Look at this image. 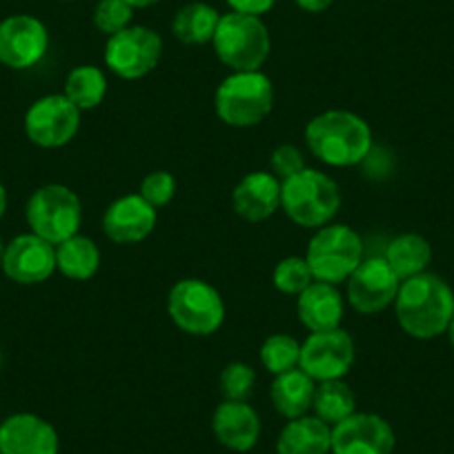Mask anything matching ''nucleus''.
Here are the masks:
<instances>
[{
	"label": "nucleus",
	"instance_id": "36",
	"mask_svg": "<svg viewBox=\"0 0 454 454\" xmlns=\"http://www.w3.org/2000/svg\"><path fill=\"white\" fill-rule=\"evenodd\" d=\"M128 5H132L134 10H145V7H152L156 5V3H160V0H125Z\"/></svg>",
	"mask_w": 454,
	"mask_h": 454
},
{
	"label": "nucleus",
	"instance_id": "29",
	"mask_svg": "<svg viewBox=\"0 0 454 454\" xmlns=\"http://www.w3.org/2000/svg\"><path fill=\"white\" fill-rule=\"evenodd\" d=\"M272 283L278 292L294 296L312 286L314 277L305 256H287V259L278 261L272 274Z\"/></svg>",
	"mask_w": 454,
	"mask_h": 454
},
{
	"label": "nucleus",
	"instance_id": "18",
	"mask_svg": "<svg viewBox=\"0 0 454 454\" xmlns=\"http://www.w3.org/2000/svg\"><path fill=\"white\" fill-rule=\"evenodd\" d=\"M214 436L232 452H250L261 436V419L247 401H225L214 410Z\"/></svg>",
	"mask_w": 454,
	"mask_h": 454
},
{
	"label": "nucleus",
	"instance_id": "17",
	"mask_svg": "<svg viewBox=\"0 0 454 454\" xmlns=\"http://www.w3.org/2000/svg\"><path fill=\"white\" fill-rule=\"evenodd\" d=\"M56 427L36 414H12L0 423V454H59Z\"/></svg>",
	"mask_w": 454,
	"mask_h": 454
},
{
	"label": "nucleus",
	"instance_id": "34",
	"mask_svg": "<svg viewBox=\"0 0 454 454\" xmlns=\"http://www.w3.org/2000/svg\"><path fill=\"white\" fill-rule=\"evenodd\" d=\"M277 3L278 0H227V5L232 7V12L256 16V19H261L263 14L272 12V7L277 5Z\"/></svg>",
	"mask_w": 454,
	"mask_h": 454
},
{
	"label": "nucleus",
	"instance_id": "28",
	"mask_svg": "<svg viewBox=\"0 0 454 454\" xmlns=\"http://www.w3.org/2000/svg\"><path fill=\"white\" fill-rule=\"evenodd\" d=\"M301 343L290 334H272L261 346V364L270 374H283L299 368Z\"/></svg>",
	"mask_w": 454,
	"mask_h": 454
},
{
	"label": "nucleus",
	"instance_id": "8",
	"mask_svg": "<svg viewBox=\"0 0 454 454\" xmlns=\"http://www.w3.org/2000/svg\"><path fill=\"white\" fill-rule=\"evenodd\" d=\"M168 314L178 330L194 336H209L225 321V303L209 283L183 278L169 290Z\"/></svg>",
	"mask_w": 454,
	"mask_h": 454
},
{
	"label": "nucleus",
	"instance_id": "21",
	"mask_svg": "<svg viewBox=\"0 0 454 454\" xmlns=\"http://www.w3.org/2000/svg\"><path fill=\"white\" fill-rule=\"evenodd\" d=\"M332 448V426L318 417L290 419L277 439V454H327Z\"/></svg>",
	"mask_w": 454,
	"mask_h": 454
},
{
	"label": "nucleus",
	"instance_id": "37",
	"mask_svg": "<svg viewBox=\"0 0 454 454\" xmlns=\"http://www.w3.org/2000/svg\"><path fill=\"white\" fill-rule=\"evenodd\" d=\"M5 212H7V190L5 185L0 183V218L5 216Z\"/></svg>",
	"mask_w": 454,
	"mask_h": 454
},
{
	"label": "nucleus",
	"instance_id": "24",
	"mask_svg": "<svg viewBox=\"0 0 454 454\" xmlns=\"http://www.w3.org/2000/svg\"><path fill=\"white\" fill-rule=\"evenodd\" d=\"M100 268V250L90 237L67 239L56 246V270L72 281H90Z\"/></svg>",
	"mask_w": 454,
	"mask_h": 454
},
{
	"label": "nucleus",
	"instance_id": "9",
	"mask_svg": "<svg viewBox=\"0 0 454 454\" xmlns=\"http://www.w3.org/2000/svg\"><path fill=\"white\" fill-rule=\"evenodd\" d=\"M163 56V38L150 27L129 25L109 36L105 45V65L123 81H138L156 69Z\"/></svg>",
	"mask_w": 454,
	"mask_h": 454
},
{
	"label": "nucleus",
	"instance_id": "26",
	"mask_svg": "<svg viewBox=\"0 0 454 454\" xmlns=\"http://www.w3.org/2000/svg\"><path fill=\"white\" fill-rule=\"evenodd\" d=\"M312 410L314 417L325 421L327 426H336L356 412V396L343 379L321 381L314 392Z\"/></svg>",
	"mask_w": 454,
	"mask_h": 454
},
{
	"label": "nucleus",
	"instance_id": "14",
	"mask_svg": "<svg viewBox=\"0 0 454 454\" xmlns=\"http://www.w3.org/2000/svg\"><path fill=\"white\" fill-rule=\"evenodd\" d=\"M50 50V32L38 19L16 14L0 23V63L10 69H29Z\"/></svg>",
	"mask_w": 454,
	"mask_h": 454
},
{
	"label": "nucleus",
	"instance_id": "6",
	"mask_svg": "<svg viewBox=\"0 0 454 454\" xmlns=\"http://www.w3.org/2000/svg\"><path fill=\"white\" fill-rule=\"evenodd\" d=\"M305 261L312 270L314 281L339 286L346 283L364 261V241L352 227L330 223L318 227L317 234L309 239Z\"/></svg>",
	"mask_w": 454,
	"mask_h": 454
},
{
	"label": "nucleus",
	"instance_id": "31",
	"mask_svg": "<svg viewBox=\"0 0 454 454\" xmlns=\"http://www.w3.org/2000/svg\"><path fill=\"white\" fill-rule=\"evenodd\" d=\"M94 27L105 36L123 32L132 25L134 7L128 5L125 0H98L94 7Z\"/></svg>",
	"mask_w": 454,
	"mask_h": 454
},
{
	"label": "nucleus",
	"instance_id": "39",
	"mask_svg": "<svg viewBox=\"0 0 454 454\" xmlns=\"http://www.w3.org/2000/svg\"><path fill=\"white\" fill-rule=\"evenodd\" d=\"M3 256H5V243L0 239V265H3Z\"/></svg>",
	"mask_w": 454,
	"mask_h": 454
},
{
	"label": "nucleus",
	"instance_id": "19",
	"mask_svg": "<svg viewBox=\"0 0 454 454\" xmlns=\"http://www.w3.org/2000/svg\"><path fill=\"white\" fill-rule=\"evenodd\" d=\"M232 205L243 221H268L281 207V181L272 172L247 174L234 187Z\"/></svg>",
	"mask_w": 454,
	"mask_h": 454
},
{
	"label": "nucleus",
	"instance_id": "11",
	"mask_svg": "<svg viewBox=\"0 0 454 454\" xmlns=\"http://www.w3.org/2000/svg\"><path fill=\"white\" fill-rule=\"evenodd\" d=\"M355 365V340L346 330L309 332L301 343L299 368L314 381L343 379Z\"/></svg>",
	"mask_w": 454,
	"mask_h": 454
},
{
	"label": "nucleus",
	"instance_id": "4",
	"mask_svg": "<svg viewBox=\"0 0 454 454\" xmlns=\"http://www.w3.org/2000/svg\"><path fill=\"white\" fill-rule=\"evenodd\" d=\"M212 45L218 60L232 72H259L272 50V38L261 19L230 12L218 20Z\"/></svg>",
	"mask_w": 454,
	"mask_h": 454
},
{
	"label": "nucleus",
	"instance_id": "3",
	"mask_svg": "<svg viewBox=\"0 0 454 454\" xmlns=\"http://www.w3.org/2000/svg\"><path fill=\"white\" fill-rule=\"evenodd\" d=\"M218 119L230 128H254L274 107L272 81L263 72H232L214 96Z\"/></svg>",
	"mask_w": 454,
	"mask_h": 454
},
{
	"label": "nucleus",
	"instance_id": "10",
	"mask_svg": "<svg viewBox=\"0 0 454 454\" xmlns=\"http://www.w3.org/2000/svg\"><path fill=\"white\" fill-rule=\"evenodd\" d=\"M81 128V109L65 94L38 98L25 114V134L29 141L45 150L63 147Z\"/></svg>",
	"mask_w": 454,
	"mask_h": 454
},
{
	"label": "nucleus",
	"instance_id": "2",
	"mask_svg": "<svg viewBox=\"0 0 454 454\" xmlns=\"http://www.w3.org/2000/svg\"><path fill=\"white\" fill-rule=\"evenodd\" d=\"M309 152L332 168L364 163L372 152V129L359 114L330 109L314 116L305 128Z\"/></svg>",
	"mask_w": 454,
	"mask_h": 454
},
{
	"label": "nucleus",
	"instance_id": "5",
	"mask_svg": "<svg viewBox=\"0 0 454 454\" xmlns=\"http://www.w3.org/2000/svg\"><path fill=\"white\" fill-rule=\"evenodd\" d=\"M281 207L296 225L325 227L339 214V185L327 174L305 168L281 183Z\"/></svg>",
	"mask_w": 454,
	"mask_h": 454
},
{
	"label": "nucleus",
	"instance_id": "15",
	"mask_svg": "<svg viewBox=\"0 0 454 454\" xmlns=\"http://www.w3.org/2000/svg\"><path fill=\"white\" fill-rule=\"evenodd\" d=\"M3 272L20 286H36L56 272V246L36 234H20L5 246Z\"/></svg>",
	"mask_w": 454,
	"mask_h": 454
},
{
	"label": "nucleus",
	"instance_id": "23",
	"mask_svg": "<svg viewBox=\"0 0 454 454\" xmlns=\"http://www.w3.org/2000/svg\"><path fill=\"white\" fill-rule=\"evenodd\" d=\"M221 14L207 3H187L172 20V34L183 45H207L214 41Z\"/></svg>",
	"mask_w": 454,
	"mask_h": 454
},
{
	"label": "nucleus",
	"instance_id": "38",
	"mask_svg": "<svg viewBox=\"0 0 454 454\" xmlns=\"http://www.w3.org/2000/svg\"><path fill=\"white\" fill-rule=\"evenodd\" d=\"M448 339H450V343H452V348H454V318L450 321V325H448Z\"/></svg>",
	"mask_w": 454,
	"mask_h": 454
},
{
	"label": "nucleus",
	"instance_id": "20",
	"mask_svg": "<svg viewBox=\"0 0 454 454\" xmlns=\"http://www.w3.org/2000/svg\"><path fill=\"white\" fill-rule=\"evenodd\" d=\"M296 312L309 332L336 330L343 321V296L332 283L314 281L299 294Z\"/></svg>",
	"mask_w": 454,
	"mask_h": 454
},
{
	"label": "nucleus",
	"instance_id": "22",
	"mask_svg": "<svg viewBox=\"0 0 454 454\" xmlns=\"http://www.w3.org/2000/svg\"><path fill=\"white\" fill-rule=\"evenodd\" d=\"M314 392H317V381L301 368H294L274 377L270 399H272L274 410L290 421V419H299L308 414V410H312Z\"/></svg>",
	"mask_w": 454,
	"mask_h": 454
},
{
	"label": "nucleus",
	"instance_id": "27",
	"mask_svg": "<svg viewBox=\"0 0 454 454\" xmlns=\"http://www.w3.org/2000/svg\"><path fill=\"white\" fill-rule=\"evenodd\" d=\"M105 94H107V78H105L103 69L96 65H78L65 81V96L81 112L98 107L105 100Z\"/></svg>",
	"mask_w": 454,
	"mask_h": 454
},
{
	"label": "nucleus",
	"instance_id": "16",
	"mask_svg": "<svg viewBox=\"0 0 454 454\" xmlns=\"http://www.w3.org/2000/svg\"><path fill=\"white\" fill-rule=\"evenodd\" d=\"M156 209L141 194H125L114 200L103 214V232L119 246L141 243L154 232Z\"/></svg>",
	"mask_w": 454,
	"mask_h": 454
},
{
	"label": "nucleus",
	"instance_id": "12",
	"mask_svg": "<svg viewBox=\"0 0 454 454\" xmlns=\"http://www.w3.org/2000/svg\"><path fill=\"white\" fill-rule=\"evenodd\" d=\"M348 303L359 314H379L395 303L401 278L383 256L364 259L348 278Z\"/></svg>",
	"mask_w": 454,
	"mask_h": 454
},
{
	"label": "nucleus",
	"instance_id": "25",
	"mask_svg": "<svg viewBox=\"0 0 454 454\" xmlns=\"http://www.w3.org/2000/svg\"><path fill=\"white\" fill-rule=\"evenodd\" d=\"M383 259L387 261V265L395 270L401 281H408L417 274L427 272V265L432 261V247L419 234H401V237L392 239Z\"/></svg>",
	"mask_w": 454,
	"mask_h": 454
},
{
	"label": "nucleus",
	"instance_id": "33",
	"mask_svg": "<svg viewBox=\"0 0 454 454\" xmlns=\"http://www.w3.org/2000/svg\"><path fill=\"white\" fill-rule=\"evenodd\" d=\"M270 168H272V174L278 178V181H287L294 174H299L301 169H305V159L301 154L299 147L294 145H278L277 150L272 152V159H270Z\"/></svg>",
	"mask_w": 454,
	"mask_h": 454
},
{
	"label": "nucleus",
	"instance_id": "13",
	"mask_svg": "<svg viewBox=\"0 0 454 454\" xmlns=\"http://www.w3.org/2000/svg\"><path fill=\"white\" fill-rule=\"evenodd\" d=\"M396 436L379 414L355 412L332 426V454H392Z\"/></svg>",
	"mask_w": 454,
	"mask_h": 454
},
{
	"label": "nucleus",
	"instance_id": "1",
	"mask_svg": "<svg viewBox=\"0 0 454 454\" xmlns=\"http://www.w3.org/2000/svg\"><path fill=\"white\" fill-rule=\"evenodd\" d=\"M395 312L405 334L419 340L436 339L454 318V292L439 274H417L401 281Z\"/></svg>",
	"mask_w": 454,
	"mask_h": 454
},
{
	"label": "nucleus",
	"instance_id": "7",
	"mask_svg": "<svg viewBox=\"0 0 454 454\" xmlns=\"http://www.w3.org/2000/svg\"><path fill=\"white\" fill-rule=\"evenodd\" d=\"M27 223L36 237L45 239L51 246H60L67 239L76 237L82 223V205L76 192L51 183L38 187L27 200Z\"/></svg>",
	"mask_w": 454,
	"mask_h": 454
},
{
	"label": "nucleus",
	"instance_id": "30",
	"mask_svg": "<svg viewBox=\"0 0 454 454\" xmlns=\"http://www.w3.org/2000/svg\"><path fill=\"white\" fill-rule=\"evenodd\" d=\"M256 386V372L246 364H227L223 368L221 379H218V387L225 401H247L254 392Z\"/></svg>",
	"mask_w": 454,
	"mask_h": 454
},
{
	"label": "nucleus",
	"instance_id": "35",
	"mask_svg": "<svg viewBox=\"0 0 454 454\" xmlns=\"http://www.w3.org/2000/svg\"><path fill=\"white\" fill-rule=\"evenodd\" d=\"M294 3L303 12H309V14H321V12H325L334 0H294Z\"/></svg>",
	"mask_w": 454,
	"mask_h": 454
},
{
	"label": "nucleus",
	"instance_id": "32",
	"mask_svg": "<svg viewBox=\"0 0 454 454\" xmlns=\"http://www.w3.org/2000/svg\"><path fill=\"white\" fill-rule=\"evenodd\" d=\"M138 194L147 200L154 209L165 207L169 200L176 194V178L165 169H156V172L147 174L141 183V192Z\"/></svg>",
	"mask_w": 454,
	"mask_h": 454
}]
</instances>
